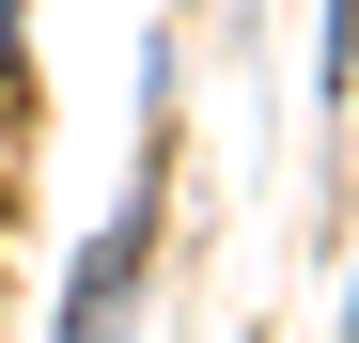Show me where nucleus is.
Masks as SVG:
<instances>
[{
    "label": "nucleus",
    "mask_w": 359,
    "mask_h": 343,
    "mask_svg": "<svg viewBox=\"0 0 359 343\" xmlns=\"http://www.w3.org/2000/svg\"><path fill=\"white\" fill-rule=\"evenodd\" d=\"M0 78H16V0H0Z\"/></svg>",
    "instance_id": "obj_1"
}]
</instances>
